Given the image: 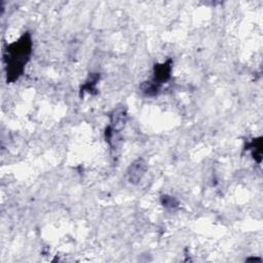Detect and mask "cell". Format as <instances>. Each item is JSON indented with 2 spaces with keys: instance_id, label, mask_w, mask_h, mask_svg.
Listing matches in <instances>:
<instances>
[{
  "instance_id": "1",
  "label": "cell",
  "mask_w": 263,
  "mask_h": 263,
  "mask_svg": "<svg viewBox=\"0 0 263 263\" xmlns=\"http://www.w3.org/2000/svg\"><path fill=\"white\" fill-rule=\"evenodd\" d=\"M31 52L32 41L29 33L24 34L18 42L8 47L6 54L8 82H16L22 75L24 67L30 59Z\"/></svg>"
},
{
  "instance_id": "2",
  "label": "cell",
  "mask_w": 263,
  "mask_h": 263,
  "mask_svg": "<svg viewBox=\"0 0 263 263\" xmlns=\"http://www.w3.org/2000/svg\"><path fill=\"white\" fill-rule=\"evenodd\" d=\"M171 71H172V61L169 60L166 63L155 65L154 67V78L153 83L160 86L165 82H167L171 77Z\"/></svg>"
},
{
  "instance_id": "3",
  "label": "cell",
  "mask_w": 263,
  "mask_h": 263,
  "mask_svg": "<svg viewBox=\"0 0 263 263\" xmlns=\"http://www.w3.org/2000/svg\"><path fill=\"white\" fill-rule=\"evenodd\" d=\"M146 171V164L143 159H137L134 161L128 171V179L131 183H138L144 176Z\"/></svg>"
},
{
  "instance_id": "4",
  "label": "cell",
  "mask_w": 263,
  "mask_h": 263,
  "mask_svg": "<svg viewBox=\"0 0 263 263\" xmlns=\"http://www.w3.org/2000/svg\"><path fill=\"white\" fill-rule=\"evenodd\" d=\"M141 90L147 96H155L159 91V86L153 82H146L141 86Z\"/></svg>"
},
{
  "instance_id": "5",
  "label": "cell",
  "mask_w": 263,
  "mask_h": 263,
  "mask_svg": "<svg viewBox=\"0 0 263 263\" xmlns=\"http://www.w3.org/2000/svg\"><path fill=\"white\" fill-rule=\"evenodd\" d=\"M163 204L166 206V207H176L177 205V201L173 198V197H168V196H164V201Z\"/></svg>"
}]
</instances>
